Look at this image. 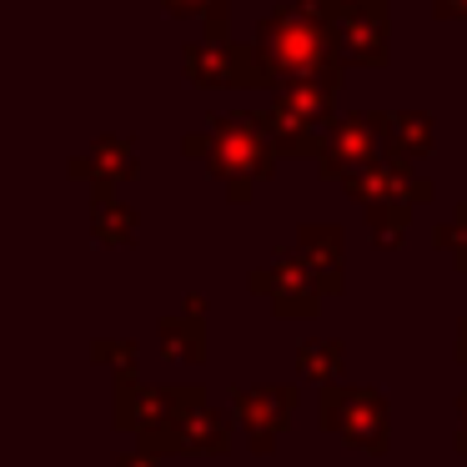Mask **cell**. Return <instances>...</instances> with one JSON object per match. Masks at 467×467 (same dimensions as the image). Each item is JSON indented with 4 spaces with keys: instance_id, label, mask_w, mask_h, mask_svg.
<instances>
[{
    "instance_id": "1",
    "label": "cell",
    "mask_w": 467,
    "mask_h": 467,
    "mask_svg": "<svg viewBox=\"0 0 467 467\" xmlns=\"http://www.w3.org/2000/svg\"><path fill=\"white\" fill-rule=\"evenodd\" d=\"M276 151H282V141H276V126L266 111H216L202 136H186V156H202L206 176L226 182L232 202H246L252 186L272 176Z\"/></svg>"
},
{
    "instance_id": "2",
    "label": "cell",
    "mask_w": 467,
    "mask_h": 467,
    "mask_svg": "<svg viewBox=\"0 0 467 467\" xmlns=\"http://www.w3.org/2000/svg\"><path fill=\"white\" fill-rule=\"evenodd\" d=\"M256 51H262L272 86L282 76H342V46L337 31L312 0L296 5H276L262 26H256Z\"/></svg>"
},
{
    "instance_id": "3",
    "label": "cell",
    "mask_w": 467,
    "mask_h": 467,
    "mask_svg": "<svg viewBox=\"0 0 467 467\" xmlns=\"http://www.w3.org/2000/svg\"><path fill=\"white\" fill-rule=\"evenodd\" d=\"M206 402L202 387H146L136 382V367H126L116 377V427L141 437V447H151L156 457L182 447V427L192 422V412Z\"/></svg>"
},
{
    "instance_id": "4",
    "label": "cell",
    "mask_w": 467,
    "mask_h": 467,
    "mask_svg": "<svg viewBox=\"0 0 467 467\" xmlns=\"http://www.w3.org/2000/svg\"><path fill=\"white\" fill-rule=\"evenodd\" d=\"M342 76H282L272 86V126L286 156H322L332 141V96Z\"/></svg>"
},
{
    "instance_id": "5",
    "label": "cell",
    "mask_w": 467,
    "mask_h": 467,
    "mask_svg": "<svg viewBox=\"0 0 467 467\" xmlns=\"http://www.w3.org/2000/svg\"><path fill=\"white\" fill-rule=\"evenodd\" d=\"M317 422L357 452H387V402L372 387H322Z\"/></svg>"
},
{
    "instance_id": "6",
    "label": "cell",
    "mask_w": 467,
    "mask_h": 467,
    "mask_svg": "<svg viewBox=\"0 0 467 467\" xmlns=\"http://www.w3.org/2000/svg\"><path fill=\"white\" fill-rule=\"evenodd\" d=\"M182 66H186V81H196V86H256V91H272V71H266L262 51L256 46H236L226 36L192 41Z\"/></svg>"
},
{
    "instance_id": "7",
    "label": "cell",
    "mask_w": 467,
    "mask_h": 467,
    "mask_svg": "<svg viewBox=\"0 0 467 467\" xmlns=\"http://www.w3.org/2000/svg\"><path fill=\"white\" fill-rule=\"evenodd\" d=\"M332 21L342 61L352 66H387V0H312Z\"/></svg>"
},
{
    "instance_id": "8",
    "label": "cell",
    "mask_w": 467,
    "mask_h": 467,
    "mask_svg": "<svg viewBox=\"0 0 467 467\" xmlns=\"http://www.w3.org/2000/svg\"><path fill=\"white\" fill-rule=\"evenodd\" d=\"M387 156V111H367V116H342L332 126V141L317 156V176L327 182H347L362 166H377Z\"/></svg>"
},
{
    "instance_id": "9",
    "label": "cell",
    "mask_w": 467,
    "mask_h": 467,
    "mask_svg": "<svg viewBox=\"0 0 467 467\" xmlns=\"http://www.w3.org/2000/svg\"><path fill=\"white\" fill-rule=\"evenodd\" d=\"M252 286H256V292H262L282 317H312L317 306H322V296H332V292H327V282H322V276H317L296 252H286V256H276L272 266L252 272Z\"/></svg>"
},
{
    "instance_id": "10",
    "label": "cell",
    "mask_w": 467,
    "mask_h": 467,
    "mask_svg": "<svg viewBox=\"0 0 467 467\" xmlns=\"http://www.w3.org/2000/svg\"><path fill=\"white\" fill-rule=\"evenodd\" d=\"M232 407L242 417L246 437H252V452H272L276 437L292 427V407H296V387H236Z\"/></svg>"
},
{
    "instance_id": "11",
    "label": "cell",
    "mask_w": 467,
    "mask_h": 467,
    "mask_svg": "<svg viewBox=\"0 0 467 467\" xmlns=\"http://www.w3.org/2000/svg\"><path fill=\"white\" fill-rule=\"evenodd\" d=\"M412 161H397V156H382L377 166H362V171L347 176V196H357L362 206L372 202H432V182H422V176L407 171Z\"/></svg>"
},
{
    "instance_id": "12",
    "label": "cell",
    "mask_w": 467,
    "mask_h": 467,
    "mask_svg": "<svg viewBox=\"0 0 467 467\" xmlns=\"http://www.w3.org/2000/svg\"><path fill=\"white\" fill-rule=\"evenodd\" d=\"M71 176H76V182H91V192L116 186V182H131V176H141L136 141H126V136H106V141H96L86 156H76Z\"/></svg>"
},
{
    "instance_id": "13",
    "label": "cell",
    "mask_w": 467,
    "mask_h": 467,
    "mask_svg": "<svg viewBox=\"0 0 467 467\" xmlns=\"http://www.w3.org/2000/svg\"><path fill=\"white\" fill-rule=\"evenodd\" d=\"M161 352L171 362H186V367L206 362V302L202 296H192L182 312L161 322Z\"/></svg>"
},
{
    "instance_id": "14",
    "label": "cell",
    "mask_w": 467,
    "mask_h": 467,
    "mask_svg": "<svg viewBox=\"0 0 467 467\" xmlns=\"http://www.w3.org/2000/svg\"><path fill=\"white\" fill-rule=\"evenodd\" d=\"M292 252L322 276L327 292H342V232L337 226H302Z\"/></svg>"
},
{
    "instance_id": "15",
    "label": "cell",
    "mask_w": 467,
    "mask_h": 467,
    "mask_svg": "<svg viewBox=\"0 0 467 467\" xmlns=\"http://www.w3.org/2000/svg\"><path fill=\"white\" fill-rule=\"evenodd\" d=\"M91 232H96V242H106V246H131L136 232H141V222H136V212L126 202H116L111 186H101V192L91 196Z\"/></svg>"
},
{
    "instance_id": "16",
    "label": "cell",
    "mask_w": 467,
    "mask_h": 467,
    "mask_svg": "<svg viewBox=\"0 0 467 467\" xmlns=\"http://www.w3.org/2000/svg\"><path fill=\"white\" fill-rule=\"evenodd\" d=\"M432 151V121L422 111H387V156L417 161Z\"/></svg>"
},
{
    "instance_id": "17",
    "label": "cell",
    "mask_w": 467,
    "mask_h": 467,
    "mask_svg": "<svg viewBox=\"0 0 467 467\" xmlns=\"http://www.w3.org/2000/svg\"><path fill=\"white\" fill-rule=\"evenodd\" d=\"M412 206L417 202H372L367 206V232H372L377 246H397L412 226Z\"/></svg>"
},
{
    "instance_id": "18",
    "label": "cell",
    "mask_w": 467,
    "mask_h": 467,
    "mask_svg": "<svg viewBox=\"0 0 467 467\" xmlns=\"http://www.w3.org/2000/svg\"><path fill=\"white\" fill-rule=\"evenodd\" d=\"M342 357H347L342 342H302L296 347V372H306L312 382H332L342 372Z\"/></svg>"
},
{
    "instance_id": "19",
    "label": "cell",
    "mask_w": 467,
    "mask_h": 467,
    "mask_svg": "<svg viewBox=\"0 0 467 467\" xmlns=\"http://www.w3.org/2000/svg\"><path fill=\"white\" fill-rule=\"evenodd\" d=\"M176 21L206 16V36H226V0H161Z\"/></svg>"
},
{
    "instance_id": "20",
    "label": "cell",
    "mask_w": 467,
    "mask_h": 467,
    "mask_svg": "<svg viewBox=\"0 0 467 467\" xmlns=\"http://www.w3.org/2000/svg\"><path fill=\"white\" fill-rule=\"evenodd\" d=\"M432 242L442 246V252H452V266H457V272H467V206H457L452 222L437 226Z\"/></svg>"
},
{
    "instance_id": "21",
    "label": "cell",
    "mask_w": 467,
    "mask_h": 467,
    "mask_svg": "<svg viewBox=\"0 0 467 467\" xmlns=\"http://www.w3.org/2000/svg\"><path fill=\"white\" fill-rule=\"evenodd\" d=\"M91 357H96V362H121V367H136V347H131V342H121V347H116V342H96V347H91Z\"/></svg>"
},
{
    "instance_id": "22",
    "label": "cell",
    "mask_w": 467,
    "mask_h": 467,
    "mask_svg": "<svg viewBox=\"0 0 467 467\" xmlns=\"http://www.w3.org/2000/svg\"><path fill=\"white\" fill-rule=\"evenodd\" d=\"M437 21H467V0H432Z\"/></svg>"
},
{
    "instance_id": "23",
    "label": "cell",
    "mask_w": 467,
    "mask_h": 467,
    "mask_svg": "<svg viewBox=\"0 0 467 467\" xmlns=\"http://www.w3.org/2000/svg\"><path fill=\"white\" fill-rule=\"evenodd\" d=\"M452 442H457V452H467V387L457 392V437Z\"/></svg>"
},
{
    "instance_id": "24",
    "label": "cell",
    "mask_w": 467,
    "mask_h": 467,
    "mask_svg": "<svg viewBox=\"0 0 467 467\" xmlns=\"http://www.w3.org/2000/svg\"><path fill=\"white\" fill-rule=\"evenodd\" d=\"M116 467H156V452H151V447H141V452H126Z\"/></svg>"
},
{
    "instance_id": "25",
    "label": "cell",
    "mask_w": 467,
    "mask_h": 467,
    "mask_svg": "<svg viewBox=\"0 0 467 467\" xmlns=\"http://www.w3.org/2000/svg\"><path fill=\"white\" fill-rule=\"evenodd\" d=\"M457 362H467V317L457 322Z\"/></svg>"
}]
</instances>
